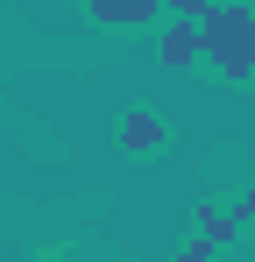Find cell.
Instances as JSON below:
<instances>
[{"instance_id":"6da1fadb","label":"cell","mask_w":255,"mask_h":262,"mask_svg":"<svg viewBox=\"0 0 255 262\" xmlns=\"http://www.w3.org/2000/svg\"><path fill=\"white\" fill-rule=\"evenodd\" d=\"M199 29H206V57L220 64V78H248L255 71V14L248 7H213L206 0Z\"/></svg>"},{"instance_id":"7a4b0ae2","label":"cell","mask_w":255,"mask_h":262,"mask_svg":"<svg viewBox=\"0 0 255 262\" xmlns=\"http://www.w3.org/2000/svg\"><path fill=\"white\" fill-rule=\"evenodd\" d=\"M156 57H163L170 71H184L192 57H206V29H199V21L184 14V21H177V29H170V36H163V50H156Z\"/></svg>"},{"instance_id":"3957f363","label":"cell","mask_w":255,"mask_h":262,"mask_svg":"<svg viewBox=\"0 0 255 262\" xmlns=\"http://www.w3.org/2000/svg\"><path fill=\"white\" fill-rule=\"evenodd\" d=\"M85 7H92V21H114V29H142V21H149V14H156L163 0H85Z\"/></svg>"},{"instance_id":"277c9868","label":"cell","mask_w":255,"mask_h":262,"mask_svg":"<svg viewBox=\"0 0 255 262\" xmlns=\"http://www.w3.org/2000/svg\"><path fill=\"white\" fill-rule=\"evenodd\" d=\"M121 149H135V156L163 149V121H156V114H128L121 121Z\"/></svg>"}]
</instances>
